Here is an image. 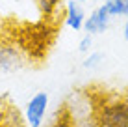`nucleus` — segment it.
Listing matches in <instances>:
<instances>
[{
  "label": "nucleus",
  "instance_id": "1",
  "mask_svg": "<svg viewBox=\"0 0 128 127\" xmlns=\"http://www.w3.org/2000/svg\"><path fill=\"white\" fill-rule=\"evenodd\" d=\"M56 28L54 23L48 21H41V23H32L24 24L17 30L15 34V45L22 51L32 60H43L46 56V52L50 51L52 43L56 37Z\"/></svg>",
  "mask_w": 128,
  "mask_h": 127
},
{
  "label": "nucleus",
  "instance_id": "2",
  "mask_svg": "<svg viewBox=\"0 0 128 127\" xmlns=\"http://www.w3.org/2000/svg\"><path fill=\"white\" fill-rule=\"evenodd\" d=\"M93 127H128V95H108L95 108Z\"/></svg>",
  "mask_w": 128,
  "mask_h": 127
},
{
  "label": "nucleus",
  "instance_id": "3",
  "mask_svg": "<svg viewBox=\"0 0 128 127\" xmlns=\"http://www.w3.org/2000/svg\"><path fill=\"white\" fill-rule=\"evenodd\" d=\"M24 65V54L15 43L0 45V73H15Z\"/></svg>",
  "mask_w": 128,
  "mask_h": 127
},
{
  "label": "nucleus",
  "instance_id": "4",
  "mask_svg": "<svg viewBox=\"0 0 128 127\" xmlns=\"http://www.w3.org/2000/svg\"><path fill=\"white\" fill-rule=\"evenodd\" d=\"M48 107V94L37 92L26 105V123L30 127H41Z\"/></svg>",
  "mask_w": 128,
  "mask_h": 127
},
{
  "label": "nucleus",
  "instance_id": "5",
  "mask_svg": "<svg viewBox=\"0 0 128 127\" xmlns=\"http://www.w3.org/2000/svg\"><path fill=\"white\" fill-rule=\"evenodd\" d=\"M110 19H112V15H110L108 8L102 4V6H98L96 10H93V13H91L89 17H86L84 28L87 30L89 36H93V34H102L104 30L108 28Z\"/></svg>",
  "mask_w": 128,
  "mask_h": 127
},
{
  "label": "nucleus",
  "instance_id": "6",
  "mask_svg": "<svg viewBox=\"0 0 128 127\" xmlns=\"http://www.w3.org/2000/svg\"><path fill=\"white\" fill-rule=\"evenodd\" d=\"M84 23H86V15H84L80 4L76 0L67 2V8H65V24L70 26L72 30H82Z\"/></svg>",
  "mask_w": 128,
  "mask_h": 127
},
{
  "label": "nucleus",
  "instance_id": "7",
  "mask_svg": "<svg viewBox=\"0 0 128 127\" xmlns=\"http://www.w3.org/2000/svg\"><path fill=\"white\" fill-rule=\"evenodd\" d=\"M37 8L41 15L45 17V21L52 23L54 17L58 15V11L61 10V0H37Z\"/></svg>",
  "mask_w": 128,
  "mask_h": 127
},
{
  "label": "nucleus",
  "instance_id": "8",
  "mask_svg": "<svg viewBox=\"0 0 128 127\" xmlns=\"http://www.w3.org/2000/svg\"><path fill=\"white\" fill-rule=\"evenodd\" d=\"M104 6L108 8L112 17H117V15L128 17V0H104Z\"/></svg>",
  "mask_w": 128,
  "mask_h": 127
},
{
  "label": "nucleus",
  "instance_id": "9",
  "mask_svg": "<svg viewBox=\"0 0 128 127\" xmlns=\"http://www.w3.org/2000/svg\"><path fill=\"white\" fill-rule=\"evenodd\" d=\"M52 127H76L72 116H70V112H69V108H61L58 112V118L54 120Z\"/></svg>",
  "mask_w": 128,
  "mask_h": 127
},
{
  "label": "nucleus",
  "instance_id": "10",
  "mask_svg": "<svg viewBox=\"0 0 128 127\" xmlns=\"http://www.w3.org/2000/svg\"><path fill=\"white\" fill-rule=\"evenodd\" d=\"M98 60H102V54L100 52H93V54H89L86 58L84 67H95V65H98Z\"/></svg>",
  "mask_w": 128,
  "mask_h": 127
},
{
  "label": "nucleus",
  "instance_id": "11",
  "mask_svg": "<svg viewBox=\"0 0 128 127\" xmlns=\"http://www.w3.org/2000/svg\"><path fill=\"white\" fill-rule=\"evenodd\" d=\"M91 43H93V39H91L89 34H87V36H84L82 41H80V47H78V49H80V52H87V51L91 49Z\"/></svg>",
  "mask_w": 128,
  "mask_h": 127
},
{
  "label": "nucleus",
  "instance_id": "12",
  "mask_svg": "<svg viewBox=\"0 0 128 127\" xmlns=\"http://www.w3.org/2000/svg\"><path fill=\"white\" fill-rule=\"evenodd\" d=\"M124 39H126V41H128V21H126V23H124Z\"/></svg>",
  "mask_w": 128,
  "mask_h": 127
},
{
  "label": "nucleus",
  "instance_id": "13",
  "mask_svg": "<svg viewBox=\"0 0 128 127\" xmlns=\"http://www.w3.org/2000/svg\"><path fill=\"white\" fill-rule=\"evenodd\" d=\"M76 2H86V0H76Z\"/></svg>",
  "mask_w": 128,
  "mask_h": 127
}]
</instances>
